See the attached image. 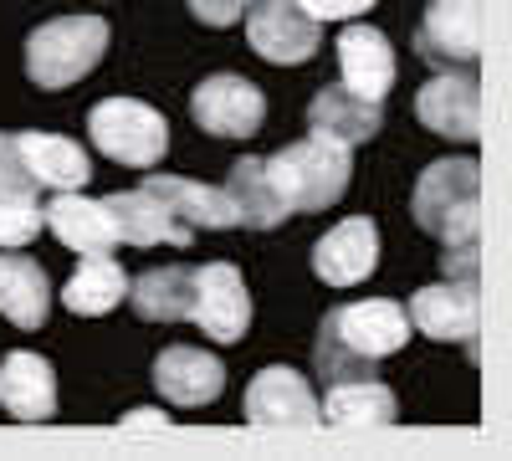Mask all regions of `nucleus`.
I'll return each instance as SVG.
<instances>
[{"mask_svg":"<svg viewBox=\"0 0 512 461\" xmlns=\"http://www.w3.org/2000/svg\"><path fill=\"white\" fill-rule=\"evenodd\" d=\"M318 26L297 0H251L246 6V41L256 47V57H267L277 67H297L318 52Z\"/></svg>","mask_w":512,"mask_h":461,"instance_id":"7","label":"nucleus"},{"mask_svg":"<svg viewBox=\"0 0 512 461\" xmlns=\"http://www.w3.org/2000/svg\"><path fill=\"white\" fill-rule=\"evenodd\" d=\"M190 292H195V267H154L128 282V303L149 323H180L190 318Z\"/></svg>","mask_w":512,"mask_h":461,"instance_id":"25","label":"nucleus"},{"mask_svg":"<svg viewBox=\"0 0 512 461\" xmlns=\"http://www.w3.org/2000/svg\"><path fill=\"white\" fill-rule=\"evenodd\" d=\"M190 113L205 134L216 139H251L262 134V118H267V98L251 77H236V72H216L205 77L200 88L190 93Z\"/></svg>","mask_w":512,"mask_h":461,"instance_id":"6","label":"nucleus"},{"mask_svg":"<svg viewBox=\"0 0 512 461\" xmlns=\"http://www.w3.org/2000/svg\"><path fill=\"white\" fill-rule=\"evenodd\" d=\"M190 323H200L216 344H236L251 328V298L246 282L231 262L195 267V292H190Z\"/></svg>","mask_w":512,"mask_h":461,"instance_id":"9","label":"nucleus"},{"mask_svg":"<svg viewBox=\"0 0 512 461\" xmlns=\"http://www.w3.org/2000/svg\"><path fill=\"white\" fill-rule=\"evenodd\" d=\"M338 72H344V88L384 103V93L395 88V47L390 36L374 31V26H349L338 36Z\"/></svg>","mask_w":512,"mask_h":461,"instance_id":"14","label":"nucleus"},{"mask_svg":"<svg viewBox=\"0 0 512 461\" xmlns=\"http://www.w3.org/2000/svg\"><path fill=\"white\" fill-rule=\"evenodd\" d=\"M103 211L113 221V236L128 246H190V226L169 216V205L159 195H149L144 185L128 195H108Z\"/></svg>","mask_w":512,"mask_h":461,"instance_id":"16","label":"nucleus"},{"mask_svg":"<svg viewBox=\"0 0 512 461\" xmlns=\"http://www.w3.org/2000/svg\"><path fill=\"white\" fill-rule=\"evenodd\" d=\"M410 323L436 344H472L477 339V277H456L441 287H420L410 298Z\"/></svg>","mask_w":512,"mask_h":461,"instance_id":"12","label":"nucleus"},{"mask_svg":"<svg viewBox=\"0 0 512 461\" xmlns=\"http://www.w3.org/2000/svg\"><path fill=\"white\" fill-rule=\"evenodd\" d=\"M6 185H31V175L21 170V154H16V139L0 134V190Z\"/></svg>","mask_w":512,"mask_h":461,"instance_id":"30","label":"nucleus"},{"mask_svg":"<svg viewBox=\"0 0 512 461\" xmlns=\"http://www.w3.org/2000/svg\"><path fill=\"white\" fill-rule=\"evenodd\" d=\"M0 410L16 415V421H52L57 415L52 364L31 349H16V354L0 359Z\"/></svg>","mask_w":512,"mask_h":461,"instance_id":"15","label":"nucleus"},{"mask_svg":"<svg viewBox=\"0 0 512 461\" xmlns=\"http://www.w3.org/2000/svg\"><path fill=\"white\" fill-rule=\"evenodd\" d=\"M415 113L431 134L441 139H461V144H477L482 139V82L472 72H441L420 88Z\"/></svg>","mask_w":512,"mask_h":461,"instance_id":"10","label":"nucleus"},{"mask_svg":"<svg viewBox=\"0 0 512 461\" xmlns=\"http://www.w3.org/2000/svg\"><path fill=\"white\" fill-rule=\"evenodd\" d=\"M0 313H6L16 328H41L47 313H52L47 272H41L31 257H16V251H0Z\"/></svg>","mask_w":512,"mask_h":461,"instance_id":"23","label":"nucleus"},{"mask_svg":"<svg viewBox=\"0 0 512 461\" xmlns=\"http://www.w3.org/2000/svg\"><path fill=\"white\" fill-rule=\"evenodd\" d=\"M379 267V226L369 216L338 221L318 246H313V272L328 287H354Z\"/></svg>","mask_w":512,"mask_h":461,"instance_id":"13","label":"nucleus"},{"mask_svg":"<svg viewBox=\"0 0 512 461\" xmlns=\"http://www.w3.org/2000/svg\"><path fill=\"white\" fill-rule=\"evenodd\" d=\"M415 47L431 67H472L482 57V0H431Z\"/></svg>","mask_w":512,"mask_h":461,"instance_id":"8","label":"nucleus"},{"mask_svg":"<svg viewBox=\"0 0 512 461\" xmlns=\"http://www.w3.org/2000/svg\"><path fill=\"white\" fill-rule=\"evenodd\" d=\"M154 385L164 390V400L175 405H210L221 390H226V369L221 359H210L205 349H190V344H175L154 359Z\"/></svg>","mask_w":512,"mask_h":461,"instance_id":"18","label":"nucleus"},{"mask_svg":"<svg viewBox=\"0 0 512 461\" xmlns=\"http://www.w3.org/2000/svg\"><path fill=\"white\" fill-rule=\"evenodd\" d=\"M415 221L441 246H472L482 231V170L477 159H436L415 180Z\"/></svg>","mask_w":512,"mask_h":461,"instance_id":"2","label":"nucleus"},{"mask_svg":"<svg viewBox=\"0 0 512 461\" xmlns=\"http://www.w3.org/2000/svg\"><path fill=\"white\" fill-rule=\"evenodd\" d=\"M108 52V21L103 16H57L47 26H36L26 41V77L36 88H72L82 82Z\"/></svg>","mask_w":512,"mask_h":461,"instance_id":"4","label":"nucleus"},{"mask_svg":"<svg viewBox=\"0 0 512 461\" xmlns=\"http://www.w3.org/2000/svg\"><path fill=\"white\" fill-rule=\"evenodd\" d=\"M128 298V277L113 257H82V267L72 272V282L62 287V303L77 318H103Z\"/></svg>","mask_w":512,"mask_h":461,"instance_id":"26","label":"nucleus"},{"mask_svg":"<svg viewBox=\"0 0 512 461\" xmlns=\"http://www.w3.org/2000/svg\"><path fill=\"white\" fill-rule=\"evenodd\" d=\"M21 170L31 175V185L47 190H82L93 180V159L82 154V144L62 139V134H11Z\"/></svg>","mask_w":512,"mask_h":461,"instance_id":"19","label":"nucleus"},{"mask_svg":"<svg viewBox=\"0 0 512 461\" xmlns=\"http://www.w3.org/2000/svg\"><path fill=\"white\" fill-rule=\"evenodd\" d=\"M410 344V313L390 298H364L349 308H333L318 328V374L344 380V374H374L379 359H390Z\"/></svg>","mask_w":512,"mask_h":461,"instance_id":"1","label":"nucleus"},{"mask_svg":"<svg viewBox=\"0 0 512 461\" xmlns=\"http://www.w3.org/2000/svg\"><path fill=\"white\" fill-rule=\"evenodd\" d=\"M88 134H93L98 154H108L113 164H134V170H154L169 149L164 113L139 98H103L88 113Z\"/></svg>","mask_w":512,"mask_h":461,"instance_id":"5","label":"nucleus"},{"mask_svg":"<svg viewBox=\"0 0 512 461\" xmlns=\"http://www.w3.org/2000/svg\"><path fill=\"white\" fill-rule=\"evenodd\" d=\"M267 164V180L277 185L282 205L292 216H313V211H328V205L344 200L349 190V175H354V159L344 144L333 139H303V144H287L277 149Z\"/></svg>","mask_w":512,"mask_h":461,"instance_id":"3","label":"nucleus"},{"mask_svg":"<svg viewBox=\"0 0 512 461\" xmlns=\"http://www.w3.org/2000/svg\"><path fill=\"white\" fill-rule=\"evenodd\" d=\"M395 390L369 380V374H344L328 380V395L318 405V426H395Z\"/></svg>","mask_w":512,"mask_h":461,"instance_id":"20","label":"nucleus"},{"mask_svg":"<svg viewBox=\"0 0 512 461\" xmlns=\"http://www.w3.org/2000/svg\"><path fill=\"white\" fill-rule=\"evenodd\" d=\"M241 415H246V426H318V400L297 369L272 364L246 385Z\"/></svg>","mask_w":512,"mask_h":461,"instance_id":"11","label":"nucleus"},{"mask_svg":"<svg viewBox=\"0 0 512 461\" xmlns=\"http://www.w3.org/2000/svg\"><path fill=\"white\" fill-rule=\"evenodd\" d=\"M41 221H47L52 236L67 251H77V257H108V251L118 246L103 200H82L77 190H57L52 205H41Z\"/></svg>","mask_w":512,"mask_h":461,"instance_id":"17","label":"nucleus"},{"mask_svg":"<svg viewBox=\"0 0 512 461\" xmlns=\"http://www.w3.org/2000/svg\"><path fill=\"white\" fill-rule=\"evenodd\" d=\"M185 6H190V16L205 21V26H236V21L246 16L251 0H185Z\"/></svg>","mask_w":512,"mask_h":461,"instance_id":"28","label":"nucleus"},{"mask_svg":"<svg viewBox=\"0 0 512 461\" xmlns=\"http://www.w3.org/2000/svg\"><path fill=\"white\" fill-rule=\"evenodd\" d=\"M41 231V205H36V185H6L0 190V246L16 251Z\"/></svg>","mask_w":512,"mask_h":461,"instance_id":"27","label":"nucleus"},{"mask_svg":"<svg viewBox=\"0 0 512 461\" xmlns=\"http://www.w3.org/2000/svg\"><path fill=\"white\" fill-rule=\"evenodd\" d=\"M226 200L236 211V226H251V231H272L282 226L292 211L282 205L277 185L267 180V164L262 159H236L231 164V180H226Z\"/></svg>","mask_w":512,"mask_h":461,"instance_id":"24","label":"nucleus"},{"mask_svg":"<svg viewBox=\"0 0 512 461\" xmlns=\"http://www.w3.org/2000/svg\"><path fill=\"white\" fill-rule=\"evenodd\" d=\"M313 21H354V16H364L374 0H297Z\"/></svg>","mask_w":512,"mask_h":461,"instance_id":"29","label":"nucleus"},{"mask_svg":"<svg viewBox=\"0 0 512 461\" xmlns=\"http://www.w3.org/2000/svg\"><path fill=\"white\" fill-rule=\"evenodd\" d=\"M379 123H384L379 103H369V98H359V93H349V88H323V93L308 103V129H313L318 139L344 144V149L374 139Z\"/></svg>","mask_w":512,"mask_h":461,"instance_id":"21","label":"nucleus"},{"mask_svg":"<svg viewBox=\"0 0 512 461\" xmlns=\"http://www.w3.org/2000/svg\"><path fill=\"white\" fill-rule=\"evenodd\" d=\"M144 190L159 195L169 205V216L185 221L190 231L195 226H205V231H231L236 226V211H231L226 190H210V185H195V180H180V175H149Z\"/></svg>","mask_w":512,"mask_h":461,"instance_id":"22","label":"nucleus"},{"mask_svg":"<svg viewBox=\"0 0 512 461\" xmlns=\"http://www.w3.org/2000/svg\"><path fill=\"white\" fill-rule=\"evenodd\" d=\"M118 426L123 431H169V415H159V410H128Z\"/></svg>","mask_w":512,"mask_h":461,"instance_id":"31","label":"nucleus"}]
</instances>
